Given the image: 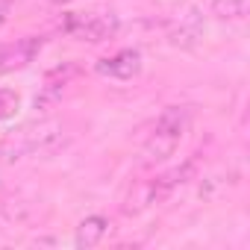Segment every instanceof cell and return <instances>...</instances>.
Wrapping results in <instances>:
<instances>
[{"mask_svg": "<svg viewBox=\"0 0 250 250\" xmlns=\"http://www.w3.org/2000/svg\"><path fill=\"white\" fill-rule=\"evenodd\" d=\"M106 229H109V221H106L103 215H88V218H83V221L77 224L74 244H77L80 250H91V247H97V244L103 241Z\"/></svg>", "mask_w": 250, "mask_h": 250, "instance_id": "cell-7", "label": "cell"}, {"mask_svg": "<svg viewBox=\"0 0 250 250\" xmlns=\"http://www.w3.org/2000/svg\"><path fill=\"white\" fill-rule=\"evenodd\" d=\"M168 39H171L174 47L191 50V47L203 39V15H200V9H197V6H188L186 12H180V18L171 24Z\"/></svg>", "mask_w": 250, "mask_h": 250, "instance_id": "cell-6", "label": "cell"}, {"mask_svg": "<svg viewBox=\"0 0 250 250\" xmlns=\"http://www.w3.org/2000/svg\"><path fill=\"white\" fill-rule=\"evenodd\" d=\"M3 21H6V6L0 9V27H3Z\"/></svg>", "mask_w": 250, "mask_h": 250, "instance_id": "cell-11", "label": "cell"}, {"mask_svg": "<svg viewBox=\"0 0 250 250\" xmlns=\"http://www.w3.org/2000/svg\"><path fill=\"white\" fill-rule=\"evenodd\" d=\"M94 71L100 77H109V80H133L142 74V53L136 47H124L112 56H103L94 65Z\"/></svg>", "mask_w": 250, "mask_h": 250, "instance_id": "cell-5", "label": "cell"}, {"mask_svg": "<svg viewBox=\"0 0 250 250\" xmlns=\"http://www.w3.org/2000/svg\"><path fill=\"white\" fill-rule=\"evenodd\" d=\"M42 44H44L42 36H24L12 44H0V74H12V71L27 68L39 56Z\"/></svg>", "mask_w": 250, "mask_h": 250, "instance_id": "cell-4", "label": "cell"}, {"mask_svg": "<svg viewBox=\"0 0 250 250\" xmlns=\"http://www.w3.org/2000/svg\"><path fill=\"white\" fill-rule=\"evenodd\" d=\"M3 6H6V3H3V0H0V9H3Z\"/></svg>", "mask_w": 250, "mask_h": 250, "instance_id": "cell-12", "label": "cell"}, {"mask_svg": "<svg viewBox=\"0 0 250 250\" xmlns=\"http://www.w3.org/2000/svg\"><path fill=\"white\" fill-rule=\"evenodd\" d=\"M65 33L74 36L77 42H106L118 33V18L112 12H88V15H68L65 18Z\"/></svg>", "mask_w": 250, "mask_h": 250, "instance_id": "cell-2", "label": "cell"}, {"mask_svg": "<svg viewBox=\"0 0 250 250\" xmlns=\"http://www.w3.org/2000/svg\"><path fill=\"white\" fill-rule=\"evenodd\" d=\"M194 171H197V162H194V159H186L183 165H177V168H171V171L159 174L156 180H150V183L145 186V206L168 200L177 188H183V186L194 177Z\"/></svg>", "mask_w": 250, "mask_h": 250, "instance_id": "cell-3", "label": "cell"}, {"mask_svg": "<svg viewBox=\"0 0 250 250\" xmlns=\"http://www.w3.org/2000/svg\"><path fill=\"white\" fill-rule=\"evenodd\" d=\"M47 3H53V6H65V3H71V0H47Z\"/></svg>", "mask_w": 250, "mask_h": 250, "instance_id": "cell-10", "label": "cell"}, {"mask_svg": "<svg viewBox=\"0 0 250 250\" xmlns=\"http://www.w3.org/2000/svg\"><path fill=\"white\" fill-rule=\"evenodd\" d=\"M250 0H212V15L218 21H238L247 15Z\"/></svg>", "mask_w": 250, "mask_h": 250, "instance_id": "cell-8", "label": "cell"}, {"mask_svg": "<svg viewBox=\"0 0 250 250\" xmlns=\"http://www.w3.org/2000/svg\"><path fill=\"white\" fill-rule=\"evenodd\" d=\"M18 109H21V94L12 88H0V121L15 118Z\"/></svg>", "mask_w": 250, "mask_h": 250, "instance_id": "cell-9", "label": "cell"}, {"mask_svg": "<svg viewBox=\"0 0 250 250\" xmlns=\"http://www.w3.org/2000/svg\"><path fill=\"white\" fill-rule=\"evenodd\" d=\"M188 127H191V109L188 106H168L156 118L153 133L147 136V142L142 147L145 165H156V162H165L168 156H174L180 142L186 139Z\"/></svg>", "mask_w": 250, "mask_h": 250, "instance_id": "cell-1", "label": "cell"}]
</instances>
